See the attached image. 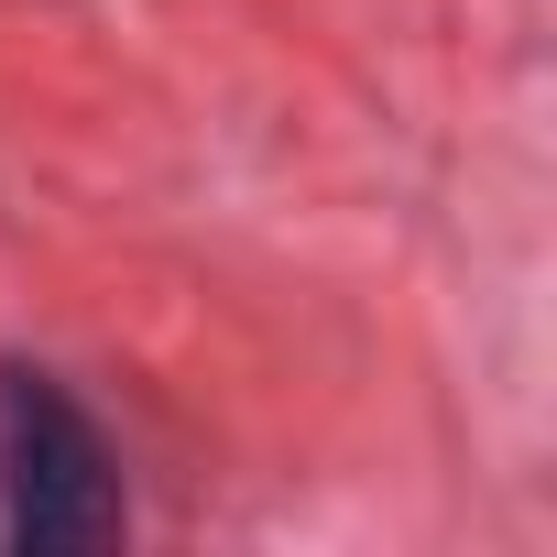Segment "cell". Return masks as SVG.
Listing matches in <instances>:
<instances>
[{
  "instance_id": "1",
  "label": "cell",
  "mask_w": 557,
  "mask_h": 557,
  "mask_svg": "<svg viewBox=\"0 0 557 557\" xmlns=\"http://www.w3.org/2000/svg\"><path fill=\"white\" fill-rule=\"evenodd\" d=\"M0 513H12L23 546H110L121 535L110 448L45 372H0Z\"/></svg>"
}]
</instances>
